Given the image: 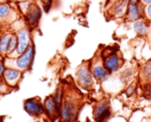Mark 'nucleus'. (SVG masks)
Instances as JSON below:
<instances>
[{
  "instance_id": "20",
  "label": "nucleus",
  "mask_w": 151,
  "mask_h": 122,
  "mask_svg": "<svg viewBox=\"0 0 151 122\" xmlns=\"http://www.w3.org/2000/svg\"><path fill=\"white\" fill-rule=\"evenodd\" d=\"M4 67L3 62L0 58V76H2L4 74Z\"/></svg>"
},
{
  "instance_id": "3",
  "label": "nucleus",
  "mask_w": 151,
  "mask_h": 122,
  "mask_svg": "<svg viewBox=\"0 0 151 122\" xmlns=\"http://www.w3.org/2000/svg\"><path fill=\"white\" fill-rule=\"evenodd\" d=\"M34 53H35V51H34L33 44L28 45V47L21 54V56L16 59L15 64H16L17 68H19V70H25V69L28 68L33 61Z\"/></svg>"
},
{
  "instance_id": "5",
  "label": "nucleus",
  "mask_w": 151,
  "mask_h": 122,
  "mask_svg": "<svg viewBox=\"0 0 151 122\" xmlns=\"http://www.w3.org/2000/svg\"><path fill=\"white\" fill-rule=\"evenodd\" d=\"M24 108L30 115H40L43 112V106L42 103L36 98L27 99L24 104Z\"/></svg>"
},
{
  "instance_id": "26",
  "label": "nucleus",
  "mask_w": 151,
  "mask_h": 122,
  "mask_svg": "<svg viewBox=\"0 0 151 122\" xmlns=\"http://www.w3.org/2000/svg\"><path fill=\"white\" fill-rule=\"evenodd\" d=\"M0 1H3V0H0Z\"/></svg>"
},
{
  "instance_id": "18",
  "label": "nucleus",
  "mask_w": 151,
  "mask_h": 122,
  "mask_svg": "<svg viewBox=\"0 0 151 122\" xmlns=\"http://www.w3.org/2000/svg\"><path fill=\"white\" fill-rule=\"evenodd\" d=\"M125 4L126 3H119V4H118L117 5H115V7H114V12H115V14H117V15H121V14H123V12H124V10H125Z\"/></svg>"
},
{
  "instance_id": "4",
  "label": "nucleus",
  "mask_w": 151,
  "mask_h": 122,
  "mask_svg": "<svg viewBox=\"0 0 151 122\" xmlns=\"http://www.w3.org/2000/svg\"><path fill=\"white\" fill-rule=\"evenodd\" d=\"M111 114V107L107 101L100 102L94 112V118L96 122H104L106 119L110 117Z\"/></svg>"
},
{
  "instance_id": "9",
  "label": "nucleus",
  "mask_w": 151,
  "mask_h": 122,
  "mask_svg": "<svg viewBox=\"0 0 151 122\" xmlns=\"http://www.w3.org/2000/svg\"><path fill=\"white\" fill-rule=\"evenodd\" d=\"M4 77L6 81V82L11 85V86H14L18 81L19 80L20 77V72L15 69H12V68H8L6 70H4Z\"/></svg>"
},
{
  "instance_id": "24",
  "label": "nucleus",
  "mask_w": 151,
  "mask_h": 122,
  "mask_svg": "<svg viewBox=\"0 0 151 122\" xmlns=\"http://www.w3.org/2000/svg\"><path fill=\"white\" fill-rule=\"evenodd\" d=\"M128 1H129V0H122L123 3H128Z\"/></svg>"
},
{
  "instance_id": "21",
  "label": "nucleus",
  "mask_w": 151,
  "mask_h": 122,
  "mask_svg": "<svg viewBox=\"0 0 151 122\" xmlns=\"http://www.w3.org/2000/svg\"><path fill=\"white\" fill-rule=\"evenodd\" d=\"M134 87L133 86H131V87H129L128 88V90H127V93L128 94V95H132L133 93H134Z\"/></svg>"
},
{
  "instance_id": "25",
  "label": "nucleus",
  "mask_w": 151,
  "mask_h": 122,
  "mask_svg": "<svg viewBox=\"0 0 151 122\" xmlns=\"http://www.w3.org/2000/svg\"><path fill=\"white\" fill-rule=\"evenodd\" d=\"M2 86H3V84H2V81L0 80V89L2 88Z\"/></svg>"
},
{
  "instance_id": "15",
  "label": "nucleus",
  "mask_w": 151,
  "mask_h": 122,
  "mask_svg": "<svg viewBox=\"0 0 151 122\" xmlns=\"http://www.w3.org/2000/svg\"><path fill=\"white\" fill-rule=\"evenodd\" d=\"M17 47V37L15 35H12L8 43V47H7V52H12L15 48Z\"/></svg>"
},
{
  "instance_id": "12",
  "label": "nucleus",
  "mask_w": 151,
  "mask_h": 122,
  "mask_svg": "<svg viewBox=\"0 0 151 122\" xmlns=\"http://www.w3.org/2000/svg\"><path fill=\"white\" fill-rule=\"evenodd\" d=\"M41 16V11L38 7H31V9H29L28 12H27V20L29 22L30 25L35 24L39 18Z\"/></svg>"
},
{
  "instance_id": "13",
  "label": "nucleus",
  "mask_w": 151,
  "mask_h": 122,
  "mask_svg": "<svg viewBox=\"0 0 151 122\" xmlns=\"http://www.w3.org/2000/svg\"><path fill=\"white\" fill-rule=\"evenodd\" d=\"M134 31L137 34L142 35V34H145L147 32V30L149 29V27H148V25L144 21L137 20L134 23Z\"/></svg>"
},
{
  "instance_id": "19",
  "label": "nucleus",
  "mask_w": 151,
  "mask_h": 122,
  "mask_svg": "<svg viewBox=\"0 0 151 122\" xmlns=\"http://www.w3.org/2000/svg\"><path fill=\"white\" fill-rule=\"evenodd\" d=\"M144 93H145V96L151 99V83L150 84H148L145 86V90H144Z\"/></svg>"
},
{
  "instance_id": "6",
  "label": "nucleus",
  "mask_w": 151,
  "mask_h": 122,
  "mask_svg": "<svg viewBox=\"0 0 151 122\" xmlns=\"http://www.w3.org/2000/svg\"><path fill=\"white\" fill-rule=\"evenodd\" d=\"M120 66H121V59L116 53L104 58V66L110 74L117 72L119 69Z\"/></svg>"
},
{
  "instance_id": "17",
  "label": "nucleus",
  "mask_w": 151,
  "mask_h": 122,
  "mask_svg": "<svg viewBox=\"0 0 151 122\" xmlns=\"http://www.w3.org/2000/svg\"><path fill=\"white\" fill-rule=\"evenodd\" d=\"M10 12V7L6 4H0V19L4 18Z\"/></svg>"
},
{
  "instance_id": "16",
  "label": "nucleus",
  "mask_w": 151,
  "mask_h": 122,
  "mask_svg": "<svg viewBox=\"0 0 151 122\" xmlns=\"http://www.w3.org/2000/svg\"><path fill=\"white\" fill-rule=\"evenodd\" d=\"M143 75L147 80H151V60H150L144 66Z\"/></svg>"
},
{
  "instance_id": "2",
  "label": "nucleus",
  "mask_w": 151,
  "mask_h": 122,
  "mask_svg": "<svg viewBox=\"0 0 151 122\" xmlns=\"http://www.w3.org/2000/svg\"><path fill=\"white\" fill-rule=\"evenodd\" d=\"M76 78L79 85L84 89H90L93 86L92 73L87 66H81L76 73Z\"/></svg>"
},
{
  "instance_id": "23",
  "label": "nucleus",
  "mask_w": 151,
  "mask_h": 122,
  "mask_svg": "<svg viewBox=\"0 0 151 122\" xmlns=\"http://www.w3.org/2000/svg\"><path fill=\"white\" fill-rule=\"evenodd\" d=\"M144 4H151V0H142Z\"/></svg>"
},
{
  "instance_id": "8",
  "label": "nucleus",
  "mask_w": 151,
  "mask_h": 122,
  "mask_svg": "<svg viewBox=\"0 0 151 122\" xmlns=\"http://www.w3.org/2000/svg\"><path fill=\"white\" fill-rule=\"evenodd\" d=\"M140 5L135 0H129L127 6V17L130 20H137L141 17Z\"/></svg>"
},
{
  "instance_id": "1",
  "label": "nucleus",
  "mask_w": 151,
  "mask_h": 122,
  "mask_svg": "<svg viewBox=\"0 0 151 122\" xmlns=\"http://www.w3.org/2000/svg\"><path fill=\"white\" fill-rule=\"evenodd\" d=\"M78 112V104L77 102L70 97H67L62 106H61V119L65 122L72 121L74 117L76 116V113Z\"/></svg>"
},
{
  "instance_id": "7",
  "label": "nucleus",
  "mask_w": 151,
  "mask_h": 122,
  "mask_svg": "<svg viewBox=\"0 0 151 122\" xmlns=\"http://www.w3.org/2000/svg\"><path fill=\"white\" fill-rule=\"evenodd\" d=\"M29 33L27 29H21L18 33L17 37V52L19 54H22L29 45Z\"/></svg>"
},
{
  "instance_id": "22",
  "label": "nucleus",
  "mask_w": 151,
  "mask_h": 122,
  "mask_svg": "<svg viewBox=\"0 0 151 122\" xmlns=\"http://www.w3.org/2000/svg\"><path fill=\"white\" fill-rule=\"evenodd\" d=\"M147 14H148V16L151 19V4L148 6V8H147Z\"/></svg>"
},
{
  "instance_id": "10",
  "label": "nucleus",
  "mask_w": 151,
  "mask_h": 122,
  "mask_svg": "<svg viewBox=\"0 0 151 122\" xmlns=\"http://www.w3.org/2000/svg\"><path fill=\"white\" fill-rule=\"evenodd\" d=\"M92 74L99 82H105L110 77V73L101 65H96L93 67Z\"/></svg>"
},
{
  "instance_id": "14",
  "label": "nucleus",
  "mask_w": 151,
  "mask_h": 122,
  "mask_svg": "<svg viewBox=\"0 0 151 122\" xmlns=\"http://www.w3.org/2000/svg\"><path fill=\"white\" fill-rule=\"evenodd\" d=\"M11 35H4L1 39H0V52L2 54H4L7 52V47H8V43L11 38Z\"/></svg>"
},
{
  "instance_id": "11",
  "label": "nucleus",
  "mask_w": 151,
  "mask_h": 122,
  "mask_svg": "<svg viewBox=\"0 0 151 122\" xmlns=\"http://www.w3.org/2000/svg\"><path fill=\"white\" fill-rule=\"evenodd\" d=\"M44 108L50 115L56 116L58 111V105L53 97H49L46 98V100L44 101Z\"/></svg>"
}]
</instances>
